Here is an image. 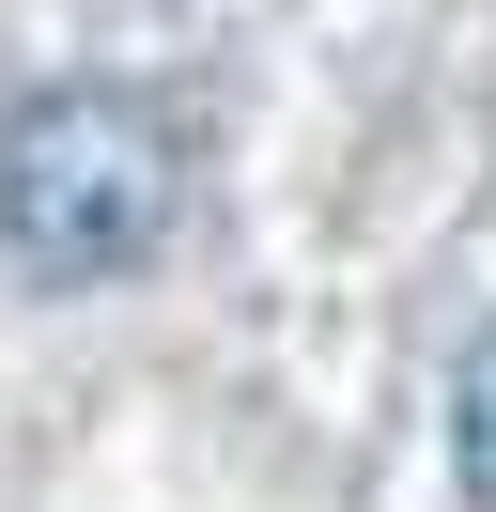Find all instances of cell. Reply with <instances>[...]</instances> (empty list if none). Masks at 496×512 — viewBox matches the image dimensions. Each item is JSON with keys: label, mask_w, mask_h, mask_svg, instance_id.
<instances>
[{"label": "cell", "mask_w": 496, "mask_h": 512, "mask_svg": "<svg viewBox=\"0 0 496 512\" xmlns=\"http://www.w3.org/2000/svg\"><path fill=\"white\" fill-rule=\"evenodd\" d=\"M186 218V125L124 78H47L0 109V264L47 295L155 264Z\"/></svg>", "instance_id": "1"}, {"label": "cell", "mask_w": 496, "mask_h": 512, "mask_svg": "<svg viewBox=\"0 0 496 512\" xmlns=\"http://www.w3.org/2000/svg\"><path fill=\"white\" fill-rule=\"evenodd\" d=\"M450 466H465V497L496 512V326L450 357Z\"/></svg>", "instance_id": "2"}]
</instances>
